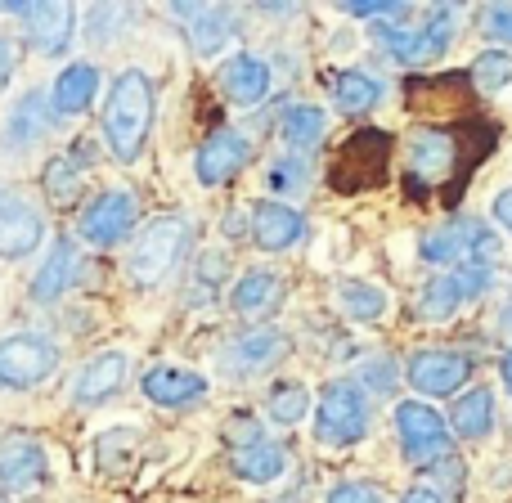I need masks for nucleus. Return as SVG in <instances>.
<instances>
[{
	"mask_svg": "<svg viewBox=\"0 0 512 503\" xmlns=\"http://www.w3.org/2000/svg\"><path fill=\"white\" fill-rule=\"evenodd\" d=\"M45 472H50V459L36 441H27V436L0 441V490L5 495H23V490L41 486Z\"/></svg>",
	"mask_w": 512,
	"mask_h": 503,
	"instance_id": "nucleus-15",
	"label": "nucleus"
},
{
	"mask_svg": "<svg viewBox=\"0 0 512 503\" xmlns=\"http://www.w3.org/2000/svg\"><path fill=\"white\" fill-rule=\"evenodd\" d=\"M499 333H504V337H512V306L504 310V315H499Z\"/></svg>",
	"mask_w": 512,
	"mask_h": 503,
	"instance_id": "nucleus-45",
	"label": "nucleus"
},
{
	"mask_svg": "<svg viewBox=\"0 0 512 503\" xmlns=\"http://www.w3.org/2000/svg\"><path fill=\"white\" fill-rule=\"evenodd\" d=\"M225 436H230V441H234V450H243V445L265 441V436H261V427H256L252 418H234V423H230V432H225Z\"/></svg>",
	"mask_w": 512,
	"mask_h": 503,
	"instance_id": "nucleus-40",
	"label": "nucleus"
},
{
	"mask_svg": "<svg viewBox=\"0 0 512 503\" xmlns=\"http://www.w3.org/2000/svg\"><path fill=\"white\" fill-rule=\"evenodd\" d=\"M288 351H292V337L274 324H261V328H248V333L234 337V342L225 346L221 364H225V373H234V378H256V373L274 369Z\"/></svg>",
	"mask_w": 512,
	"mask_h": 503,
	"instance_id": "nucleus-10",
	"label": "nucleus"
},
{
	"mask_svg": "<svg viewBox=\"0 0 512 503\" xmlns=\"http://www.w3.org/2000/svg\"><path fill=\"white\" fill-rule=\"evenodd\" d=\"M171 14L189 18V45H194L198 59H216L225 50V41L234 36V18L225 9H212V5H171Z\"/></svg>",
	"mask_w": 512,
	"mask_h": 503,
	"instance_id": "nucleus-18",
	"label": "nucleus"
},
{
	"mask_svg": "<svg viewBox=\"0 0 512 503\" xmlns=\"http://www.w3.org/2000/svg\"><path fill=\"white\" fill-rule=\"evenodd\" d=\"M477 23H481V32H486V36L512 45V5H486L477 14Z\"/></svg>",
	"mask_w": 512,
	"mask_h": 503,
	"instance_id": "nucleus-36",
	"label": "nucleus"
},
{
	"mask_svg": "<svg viewBox=\"0 0 512 503\" xmlns=\"http://www.w3.org/2000/svg\"><path fill=\"white\" fill-rule=\"evenodd\" d=\"M9 68H14V59H9V45H5V41H0V81H5V77H9Z\"/></svg>",
	"mask_w": 512,
	"mask_h": 503,
	"instance_id": "nucleus-44",
	"label": "nucleus"
},
{
	"mask_svg": "<svg viewBox=\"0 0 512 503\" xmlns=\"http://www.w3.org/2000/svg\"><path fill=\"white\" fill-rule=\"evenodd\" d=\"M81 270V248L72 239H59L45 256V265L32 274V301H41V306H50V301H59L63 292L72 288V279H77Z\"/></svg>",
	"mask_w": 512,
	"mask_h": 503,
	"instance_id": "nucleus-22",
	"label": "nucleus"
},
{
	"mask_svg": "<svg viewBox=\"0 0 512 503\" xmlns=\"http://www.w3.org/2000/svg\"><path fill=\"white\" fill-rule=\"evenodd\" d=\"M77 189H81V167L72 158H54L45 167V194H50V203H72Z\"/></svg>",
	"mask_w": 512,
	"mask_h": 503,
	"instance_id": "nucleus-34",
	"label": "nucleus"
},
{
	"mask_svg": "<svg viewBox=\"0 0 512 503\" xmlns=\"http://www.w3.org/2000/svg\"><path fill=\"white\" fill-rule=\"evenodd\" d=\"M499 378H504V387H508V396H512V351L504 355V364H499Z\"/></svg>",
	"mask_w": 512,
	"mask_h": 503,
	"instance_id": "nucleus-43",
	"label": "nucleus"
},
{
	"mask_svg": "<svg viewBox=\"0 0 512 503\" xmlns=\"http://www.w3.org/2000/svg\"><path fill=\"white\" fill-rule=\"evenodd\" d=\"M99 95V68L95 63H68V68L54 77L50 90V113L54 117H81Z\"/></svg>",
	"mask_w": 512,
	"mask_h": 503,
	"instance_id": "nucleus-19",
	"label": "nucleus"
},
{
	"mask_svg": "<svg viewBox=\"0 0 512 503\" xmlns=\"http://www.w3.org/2000/svg\"><path fill=\"white\" fill-rule=\"evenodd\" d=\"M477 230H481V221H450V225H441V230H427L418 252H423V261H432V265H463L472 252Z\"/></svg>",
	"mask_w": 512,
	"mask_h": 503,
	"instance_id": "nucleus-24",
	"label": "nucleus"
},
{
	"mask_svg": "<svg viewBox=\"0 0 512 503\" xmlns=\"http://www.w3.org/2000/svg\"><path fill=\"white\" fill-rule=\"evenodd\" d=\"M459 306H463V288L454 274H436L418 292V319H427V324H445Z\"/></svg>",
	"mask_w": 512,
	"mask_h": 503,
	"instance_id": "nucleus-30",
	"label": "nucleus"
},
{
	"mask_svg": "<svg viewBox=\"0 0 512 503\" xmlns=\"http://www.w3.org/2000/svg\"><path fill=\"white\" fill-rule=\"evenodd\" d=\"M126 373H131V360H126V351L95 355V360H90L86 369L77 373V382H72V400H77L81 409L104 405V400H113L117 391H122Z\"/></svg>",
	"mask_w": 512,
	"mask_h": 503,
	"instance_id": "nucleus-16",
	"label": "nucleus"
},
{
	"mask_svg": "<svg viewBox=\"0 0 512 503\" xmlns=\"http://www.w3.org/2000/svg\"><path fill=\"white\" fill-rule=\"evenodd\" d=\"M41 239H45V221L32 207V198L0 185V256H5V261L32 256Z\"/></svg>",
	"mask_w": 512,
	"mask_h": 503,
	"instance_id": "nucleus-11",
	"label": "nucleus"
},
{
	"mask_svg": "<svg viewBox=\"0 0 512 503\" xmlns=\"http://www.w3.org/2000/svg\"><path fill=\"white\" fill-rule=\"evenodd\" d=\"M135 194L126 189H104L99 198H90V207L81 212V239L90 248H117L126 234L135 230Z\"/></svg>",
	"mask_w": 512,
	"mask_h": 503,
	"instance_id": "nucleus-9",
	"label": "nucleus"
},
{
	"mask_svg": "<svg viewBox=\"0 0 512 503\" xmlns=\"http://www.w3.org/2000/svg\"><path fill=\"white\" fill-rule=\"evenodd\" d=\"M140 391L162 409H189L207 396V378L194 369H171V364H158V369L144 373Z\"/></svg>",
	"mask_w": 512,
	"mask_h": 503,
	"instance_id": "nucleus-17",
	"label": "nucleus"
},
{
	"mask_svg": "<svg viewBox=\"0 0 512 503\" xmlns=\"http://www.w3.org/2000/svg\"><path fill=\"white\" fill-rule=\"evenodd\" d=\"M477 131L472 126H414L409 131V176H414L418 194L423 189H445L450 180H463L477 158H490L495 149V131L468 140Z\"/></svg>",
	"mask_w": 512,
	"mask_h": 503,
	"instance_id": "nucleus-1",
	"label": "nucleus"
},
{
	"mask_svg": "<svg viewBox=\"0 0 512 503\" xmlns=\"http://www.w3.org/2000/svg\"><path fill=\"white\" fill-rule=\"evenodd\" d=\"M450 432L463 436V441H486L495 432V391L481 382V387L463 391L450 409Z\"/></svg>",
	"mask_w": 512,
	"mask_h": 503,
	"instance_id": "nucleus-23",
	"label": "nucleus"
},
{
	"mask_svg": "<svg viewBox=\"0 0 512 503\" xmlns=\"http://www.w3.org/2000/svg\"><path fill=\"white\" fill-rule=\"evenodd\" d=\"M400 503H441V495H436V490H427V486H418V490H409Z\"/></svg>",
	"mask_w": 512,
	"mask_h": 503,
	"instance_id": "nucleus-42",
	"label": "nucleus"
},
{
	"mask_svg": "<svg viewBox=\"0 0 512 503\" xmlns=\"http://www.w3.org/2000/svg\"><path fill=\"white\" fill-rule=\"evenodd\" d=\"M5 14L27 18V41L36 54H63L72 41V27H77V9L72 5H0Z\"/></svg>",
	"mask_w": 512,
	"mask_h": 503,
	"instance_id": "nucleus-14",
	"label": "nucleus"
},
{
	"mask_svg": "<svg viewBox=\"0 0 512 503\" xmlns=\"http://www.w3.org/2000/svg\"><path fill=\"white\" fill-rule=\"evenodd\" d=\"M454 14H459L454 5H432L427 9V27H378V32H382L387 50L396 54L400 63L423 68V63H436L445 50H450V41H454L450 18Z\"/></svg>",
	"mask_w": 512,
	"mask_h": 503,
	"instance_id": "nucleus-7",
	"label": "nucleus"
},
{
	"mask_svg": "<svg viewBox=\"0 0 512 503\" xmlns=\"http://www.w3.org/2000/svg\"><path fill=\"white\" fill-rule=\"evenodd\" d=\"M324 131H328V117H324V108H315V104H292L288 113H283V122H279L283 144L297 149V153L315 149V144L324 140Z\"/></svg>",
	"mask_w": 512,
	"mask_h": 503,
	"instance_id": "nucleus-29",
	"label": "nucleus"
},
{
	"mask_svg": "<svg viewBox=\"0 0 512 503\" xmlns=\"http://www.w3.org/2000/svg\"><path fill=\"white\" fill-rule=\"evenodd\" d=\"M369 432V405H364V391H355L351 382H333L324 387L315 409V436L324 445H355Z\"/></svg>",
	"mask_w": 512,
	"mask_h": 503,
	"instance_id": "nucleus-8",
	"label": "nucleus"
},
{
	"mask_svg": "<svg viewBox=\"0 0 512 503\" xmlns=\"http://www.w3.org/2000/svg\"><path fill=\"white\" fill-rule=\"evenodd\" d=\"M283 468H288V454H283V445H274V441H256V445L234 450V472H239L243 481H252V486L279 481Z\"/></svg>",
	"mask_w": 512,
	"mask_h": 503,
	"instance_id": "nucleus-26",
	"label": "nucleus"
},
{
	"mask_svg": "<svg viewBox=\"0 0 512 503\" xmlns=\"http://www.w3.org/2000/svg\"><path fill=\"white\" fill-rule=\"evenodd\" d=\"M54 369H59V346L50 337L14 333L0 342V387H9V391L41 387Z\"/></svg>",
	"mask_w": 512,
	"mask_h": 503,
	"instance_id": "nucleus-6",
	"label": "nucleus"
},
{
	"mask_svg": "<svg viewBox=\"0 0 512 503\" xmlns=\"http://www.w3.org/2000/svg\"><path fill=\"white\" fill-rule=\"evenodd\" d=\"M248 158H252V144L243 140L239 131L221 126V131H212L203 144H198V153H194V176H198V185L216 189V185H225V180L239 176V171L248 167Z\"/></svg>",
	"mask_w": 512,
	"mask_h": 503,
	"instance_id": "nucleus-12",
	"label": "nucleus"
},
{
	"mask_svg": "<svg viewBox=\"0 0 512 503\" xmlns=\"http://www.w3.org/2000/svg\"><path fill=\"white\" fill-rule=\"evenodd\" d=\"M472 86L481 90V95H495V90H504L512 81V54L508 50H481L477 59H472Z\"/></svg>",
	"mask_w": 512,
	"mask_h": 503,
	"instance_id": "nucleus-33",
	"label": "nucleus"
},
{
	"mask_svg": "<svg viewBox=\"0 0 512 503\" xmlns=\"http://www.w3.org/2000/svg\"><path fill=\"white\" fill-rule=\"evenodd\" d=\"M270 189H279V194H297V189H306V167H301V158L274 162L270 167Z\"/></svg>",
	"mask_w": 512,
	"mask_h": 503,
	"instance_id": "nucleus-37",
	"label": "nucleus"
},
{
	"mask_svg": "<svg viewBox=\"0 0 512 503\" xmlns=\"http://www.w3.org/2000/svg\"><path fill=\"white\" fill-rule=\"evenodd\" d=\"M306 234V216L288 203H261L252 212V239L265 252H288Z\"/></svg>",
	"mask_w": 512,
	"mask_h": 503,
	"instance_id": "nucleus-20",
	"label": "nucleus"
},
{
	"mask_svg": "<svg viewBox=\"0 0 512 503\" xmlns=\"http://www.w3.org/2000/svg\"><path fill=\"white\" fill-rule=\"evenodd\" d=\"M117 18H126V9H122V5H95V9H90V27H86V36H90L95 45H108V41H113V32H108V27H113Z\"/></svg>",
	"mask_w": 512,
	"mask_h": 503,
	"instance_id": "nucleus-39",
	"label": "nucleus"
},
{
	"mask_svg": "<svg viewBox=\"0 0 512 503\" xmlns=\"http://www.w3.org/2000/svg\"><path fill=\"white\" fill-rule=\"evenodd\" d=\"M328 90H333L337 113H346V117L369 113V108H378V99H382V86L360 68H342L333 81H328Z\"/></svg>",
	"mask_w": 512,
	"mask_h": 503,
	"instance_id": "nucleus-25",
	"label": "nucleus"
},
{
	"mask_svg": "<svg viewBox=\"0 0 512 503\" xmlns=\"http://www.w3.org/2000/svg\"><path fill=\"white\" fill-rule=\"evenodd\" d=\"M324 503H387V499H382V490L369 486V481H342V486L328 490Z\"/></svg>",
	"mask_w": 512,
	"mask_h": 503,
	"instance_id": "nucleus-38",
	"label": "nucleus"
},
{
	"mask_svg": "<svg viewBox=\"0 0 512 503\" xmlns=\"http://www.w3.org/2000/svg\"><path fill=\"white\" fill-rule=\"evenodd\" d=\"M221 90L230 95V104L239 108H252L265 99L270 90V63L256 59V54H230L221 63Z\"/></svg>",
	"mask_w": 512,
	"mask_h": 503,
	"instance_id": "nucleus-21",
	"label": "nucleus"
},
{
	"mask_svg": "<svg viewBox=\"0 0 512 503\" xmlns=\"http://www.w3.org/2000/svg\"><path fill=\"white\" fill-rule=\"evenodd\" d=\"M41 131H45V99L32 90V95H23L14 104V113H9L5 140H9V149H27V144L41 140Z\"/></svg>",
	"mask_w": 512,
	"mask_h": 503,
	"instance_id": "nucleus-31",
	"label": "nucleus"
},
{
	"mask_svg": "<svg viewBox=\"0 0 512 503\" xmlns=\"http://www.w3.org/2000/svg\"><path fill=\"white\" fill-rule=\"evenodd\" d=\"M337 306H342V315L355 319V324H378V319L387 315L391 297H387V288H378V283H369V279H346L342 288H337Z\"/></svg>",
	"mask_w": 512,
	"mask_h": 503,
	"instance_id": "nucleus-27",
	"label": "nucleus"
},
{
	"mask_svg": "<svg viewBox=\"0 0 512 503\" xmlns=\"http://www.w3.org/2000/svg\"><path fill=\"white\" fill-rule=\"evenodd\" d=\"M490 212H495V221L504 225V230L512 234V185L508 189H499L495 194V203H490Z\"/></svg>",
	"mask_w": 512,
	"mask_h": 503,
	"instance_id": "nucleus-41",
	"label": "nucleus"
},
{
	"mask_svg": "<svg viewBox=\"0 0 512 503\" xmlns=\"http://www.w3.org/2000/svg\"><path fill=\"white\" fill-rule=\"evenodd\" d=\"M153 108H158V95H153V81L144 77L140 68H126L122 77L108 86L104 144L117 162H135L144 153L149 131H153Z\"/></svg>",
	"mask_w": 512,
	"mask_h": 503,
	"instance_id": "nucleus-2",
	"label": "nucleus"
},
{
	"mask_svg": "<svg viewBox=\"0 0 512 503\" xmlns=\"http://www.w3.org/2000/svg\"><path fill=\"white\" fill-rule=\"evenodd\" d=\"M472 369L477 364L463 351H418L409 360V387L423 391V396H454V391L468 387Z\"/></svg>",
	"mask_w": 512,
	"mask_h": 503,
	"instance_id": "nucleus-13",
	"label": "nucleus"
},
{
	"mask_svg": "<svg viewBox=\"0 0 512 503\" xmlns=\"http://www.w3.org/2000/svg\"><path fill=\"white\" fill-rule=\"evenodd\" d=\"M189 243H194V225L185 216H158L140 230V239L131 243L126 256V274L135 288H158L180 261H185Z\"/></svg>",
	"mask_w": 512,
	"mask_h": 503,
	"instance_id": "nucleus-3",
	"label": "nucleus"
},
{
	"mask_svg": "<svg viewBox=\"0 0 512 503\" xmlns=\"http://www.w3.org/2000/svg\"><path fill=\"white\" fill-rule=\"evenodd\" d=\"M279 297H283L279 274H270V270H248L239 283H234L230 306L239 310V315H265V310L279 306Z\"/></svg>",
	"mask_w": 512,
	"mask_h": 503,
	"instance_id": "nucleus-28",
	"label": "nucleus"
},
{
	"mask_svg": "<svg viewBox=\"0 0 512 503\" xmlns=\"http://www.w3.org/2000/svg\"><path fill=\"white\" fill-rule=\"evenodd\" d=\"M391 171V135L387 131H355L351 140L337 144L333 167H328V185L337 194H364L378 189Z\"/></svg>",
	"mask_w": 512,
	"mask_h": 503,
	"instance_id": "nucleus-4",
	"label": "nucleus"
},
{
	"mask_svg": "<svg viewBox=\"0 0 512 503\" xmlns=\"http://www.w3.org/2000/svg\"><path fill=\"white\" fill-rule=\"evenodd\" d=\"M396 436L414 468H432V463L450 459V427H445V418L436 414L432 405H423V400L396 405Z\"/></svg>",
	"mask_w": 512,
	"mask_h": 503,
	"instance_id": "nucleus-5",
	"label": "nucleus"
},
{
	"mask_svg": "<svg viewBox=\"0 0 512 503\" xmlns=\"http://www.w3.org/2000/svg\"><path fill=\"white\" fill-rule=\"evenodd\" d=\"M221 279H225V256H221V252H207L203 261H198V274H194V283H203V288H198L189 301H207V297H216Z\"/></svg>",
	"mask_w": 512,
	"mask_h": 503,
	"instance_id": "nucleus-35",
	"label": "nucleus"
},
{
	"mask_svg": "<svg viewBox=\"0 0 512 503\" xmlns=\"http://www.w3.org/2000/svg\"><path fill=\"white\" fill-rule=\"evenodd\" d=\"M265 414L283 427L301 423V418L310 414V387L306 382H279V387H270V396H265Z\"/></svg>",
	"mask_w": 512,
	"mask_h": 503,
	"instance_id": "nucleus-32",
	"label": "nucleus"
}]
</instances>
